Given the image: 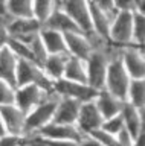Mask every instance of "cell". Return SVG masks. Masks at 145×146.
I'll use <instances>...</instances> for the list:
<instances>
[{
	"label": "cell",
	"mask_w": 145,
	"mask_h": 146,
	"mask_svg": "<svg viewBox=\"0 0 145 146\" xmlns=\"http://www.w3.org/2000/svg\"><path fill=\"white\" fill-rule=\"evenodd\" d=\"M131 78L127 72V68L122 62V55H121V47H116L113 50L110 64H108L107 70V78H106V90H108L112 94L122 100H127L128 88L131 84Z\"/></svg>",
	"instance_id": "1"
},
{
	"label": "cell",
	"mask_w": 145,
	"mask_h": 146,
	"mask_svg": "<svg viewBox=\"0 0 145 146\" xmlns=\"http://www.w3.org/2000/svg\"><path fill=\"white\" fill-rule=\"evenodd\" d=\"M115 46L108 44L104 47L95 49L90 56L86 59V66H87V84L93 87L95 90H104L106 88V78L108 64H110Z\"/></svg>",
	"instance_id": "2"
},
{
	"label": "cell",
	"mask_w": 145,
	"mask_h": 146,
	"mask_svg": "<svg viewBox=\"0 0 145 146\" xmlns=\"http://www.w3.org/2000/svg\"><path fill=\"white\" fill-rule=\"evenodd\" d=\"M38 85L47 91H53V81L44 73L38 62L31 59H19L17 62V87Z\"/></svg>",
	"instance_id": "3"
},
{
	"label": "cell",
	"mask_w": 145,
	"mask_h": 146,
	"mask_svg": "<svg viewBox=\"0 0 145 146\" xmlns=\"http://www.w3.org/2000/svg\"><path fill=\"white\" fill-rule=\"evenodd\" d=\"M58 99H60V96L57 93H51L37 108H34L31 113L26 114V134L40 132L44 126L53 120Z\"/></svg>",
	"instance_id": "4"
},
{
	"label": "cell",
	"mask_w": 145,
	"mask_h": 146,
	"mask_svg": "<svg viewBox=\"0 0 145 146\" xmlns=\"http://www.w3.org/2000/svg\"><path fill=\"white\" fill-rule=\"evenodd\" d=\"M108 41L116 47H127L133 44V12L119 11L113 17Z\"/></svg>",
	"instance_id": "5"
},
{
	"label": "cell",
	"mask_w": 145,
	"mask_h": 146,
	"mask_svg": "<svg viewBox=\"0 0 145 146\" xmlns=\"http://www.w3.org/2000/svg\"><path fill=\"white\" fill-rule=\"evenodd\" d=\"M53 91L61 98H72L80 100L81 104L95 100L98 96V90H95L89 84L69 81L66 78H61V79L53 82Z\"/></svg>",
	"instance_id": "6"
},
{
	"label": "cell",
	"mask_w": 145,
	"mask_h": 146,
	"mask_svg": "<svg viewBox=\"0 0 145 146\" xmlns=\"http://www.w3.org/2000/svg\"><path fill=\"white\" fill-rule=\"evenodd\" d=\"M58 6L74 18L75 23L80 26V29L87 36L95 34L92 27V20H90L89 0H58Z\"/></svg>",
	"instance_id": "7"
},
{
	"label": "cell",
	"mask_w": 145,
	"mask_h": 146,
	"mask_svg": "<svg viewBox=\"0 0 145 146\" xmlns=\"http://www.w3.org/2000/svg\"><path fill=\"white\" fill-rule=\"evenodd\" d=\"M51 93H55V91H47V90H44L38 85H34V84L21 85V87H17L15 88V102L14 104L23 113L28 114L34 108H37Z\"/></svg>",
	"instance_id": "8"
},
{
	"label": "cell",
	"mask_w": 145,
	"mask_h": 146,
	"mask_svg": "<svg viewBox=\"0 0 145 146\" xmlns=\"http://www.w3.org/2000/svg\"><path fill=\"white\" fill-rule=\"evenodd\" d=\"M122 62L131 79H145V52L139 46L121 47Z\"/></svg>",
	"instance_id": "9"
},
{
	"label": "cell",
	"mask_w": 145,
	"mask_h": 146,
	"mask_svg": "<svg viewBox=\"0 0 145 146\" xmlns=\"http://www.w3.org/2000/svg\"><path fill=\"white\" fill-rule=\"evenodd\" d=\"M102 122H104V117L101 111L98 110L95 100L81 104L76 126L83 131V134H92V132L101 129Z\"/></svg>",
	"instance_id": "10"
},
{
	"label": "cell",
	"mask_w": 145,
	"mask_h": 146,
	"mask_svg": "<svg viewBox=\"0 0 145 146\" xmlns=\"http://www.w3.org/2000/svg\"><path fill=\"white\" fill-rule=\"evenodd\" d=\"M43 25L40 23L35 17L32 18H8L6 23V32L8 36L11 38H19V40H26L31 35L38 34L41 31Z\"/></svg>",
	"instance_id": "11"
},
{
	"label": "cell",
	"mask_w": 145,
	"mask_h": 146,
	"mask_svg": "<svg viewBox=\"0 0 145 146\" xmlns=\"http://www.w3.org/2000/svg\"><path fill=\"white\" fill-rule=\"evenodd\" d=\"M46 139H55V140H72V141H80L83 140V131L76 125H70V123H57L51 122L46 125L41 131L38 132Z\"/></svg>",
	"instance_id": "12"
},
{
	"label": "cell",
	"mask_w": 145,
	"mask_h": 146,
	"mask_svg": "<svg viewBox=\"0 0 145 146\" xmlns=\"http://www.w3.org/2000/svg\"><path fill=\"white\" fill-rule=\"evenodd\" d=\"M0 114H2L6 131L9 134H15V135L26 134V113L21 111L15 104L0 107Z\"/></svg>",
	"instance_id": "13"
},
{
	"label": "cell",
	"mask_w": 145,
	"mask_h": 146,
	"mask_svg": "<svg viewBox=\"0 0 145 146\" xmlns=\"http://www.w3.org/2000/svg\"><path fill=\"white\" fill-rule=\"evenodd\" d=\"M64 38H66V44H67V52H69L70 56H75V58H80L86 61L90 56V53L93 52V46L84 32L64 34Z\"/></svg>",
	"instance_id": "14"
},
{
	"label": "cell",
	"mask_w": 145,
	"mask_h": 146,
	"mask_svg": "<svg viewBox=\"0 0 145 146\" xmlns=\"http://www.w3.org/2000/svg\"><path fill=\"white\" fill-rule=\"evenodd\" d=\"M81 102L72 98H61L58 99L57 110H55V116H53L52 122L57 123H70V125H76L78 120V114H80Z\"/></svg>",
	"instance_id": "15"
},
{
	"label": "cell",
	"mask_w": 145,
	"mask_h": 146,
	"mask_svg": "<svg viewBox=\"0 0 145 146\" xmlns=\"http://www.w3.org/2000/svg\"><path fill=\"white\" fill-rule=\"evenodd\" d=\"M43 27L47 29L61 32V34H70V32H83L80 29V26L75 23V20L72 18L67 12H64L60 6H57V9L53 11L49 18L43 23Z\"/></svg>",
	"instance_id": "16"
},
{
	"label": "cell",
	"mask_w": 145,
	"mask_h": 146,
	"mask_svg": "<svg viewBox=\"0 0 145 146\" xmlns=\"http://www.w3.org/2000/svg\"><path fill=\"white\" fill-rule=\"evenodd\" d=\"M95 102H96V107H98L99 111H101L102 117L108 119V117L121 114L122 105H124L125 100L116 98L115 94H112L108 90L104 88V90L98 91V96H96V99H95Z\"/></svg>",
	"instance_id": "17"
},
{
	"label": "cell",
	"mask_w": 145,
	"mask_h": 146,
	"mask_svg": "<svg viewBox=\"0 0 145 146\" xmlns=\"http://www.w3.org/2000/svg\"><path fill=\"white\" fill-rule=\"evenodd\" d=\"M17 62L19 58L8 46L0 50V79L9 82L14 87H17Z\"/></svg>",
	"instance_id": "18"
},
{
	"label": "cell",
	"mask_w": 145,
	"mask_h": 146,
	"mask_svg": "<svg viewBox=\"0 0 145 146\" xmlns=\"http://www.w3.org/2000/svg\"><path fill=\"white\" fill-rule=\"evenodd\" d=\"M70 55L69 53H51L47 55V58L44 59V62L41 64L44 73L55 82L58 79H61L64 76L66 70V64Z\"/></svg>",
	"instance_id": "19"
},
{
	"label": "cell",
	"mask_w": 145,
	"mask_h": 146,
	"mask_svg": "<svg viewBox=\"0 0 145 146\" xmlns=\"http://www.w3.org/2000/svg\"><path fill=\"white\" fill-rule=\"evenodd\" d=\"M40 35H41V40H43L44 46H46V50L49 55L51 53H69L67 52L64 34L47 29V27H41Z\"/></svg>",
	"instance_id": "20"
},
{
	"label": "cell",
	"mask_w": 145,
	"mask_h": 146,
	"mask_svg": "<svg viewBox=\"0 0 145 146\" xmlns=\"http://www.w3.org/2000/svg\"><path fill=\"white\" fill-rule=\"evenodd\" d=\"M121 116L124 119V126L125 129L130 132L131 135L138 137V132L140 129V122H142V114H140V110H138L136 107H133L130 102H124L122 105V111H121ZM136 143V141H134Z\"/></svg>",
	"instance_id": "21"
},
{
	"label": "cell",
	"mask_w": 145,
	"mask_h": 146,
	"mask_svg": "<svg viewBox=\"0 0 145 146\" xmlns=\"http://www.w3.org/2000/svg\"><path fill=\"white\" fill-rule=\"evenodd\" d=\"M63 78H66L69 81L87 84V66H86V61L75 56H69Z\"/></svg>",
	"instance_id": "22"
},
{
	"label": "cell",
	"mask_w": 145,
	"mask_h": 146,
	"mask_svg": "<svg viewBox=\"0 0 145 146\" xmlns=\"http://www.w3.org/2000/svg\"><path fill=\"white\" fill-rule=\"evenodd\" d=\"M6 15L11 18H32L34 0H8Z\"/></svg>",
	"instance_id": "23"
},
{
	"label": "cell",
	"mask_w": 145,
	"mask_h": 146,
	"mask_svg": "<svg viewBox=\"0 0 145 146\" xmlns=\"http://www.w3.org/2000/svg\"><path fill=\"white\" fill-rule=\"evenodd\" d=\"M127 102L138 110L145 108V79H133L127 94Z\"/></svg>",
	"instance_id": "24"
},
{
	"label": "cell",
	"mask_w": 145,
	"mask_h": 146,
	"mask_svg": "<svg viewBox=\"0 0 145 146\" xmlns=\"http://www.w3.org/2000/svg\"><path fill=\"white\" fill-rule=\"evenodd\" d=\"M19 40V38H17ZM21 41H25L26 44L29 46V49H31V52H32V56H34V61L35 62H38L40 66L44 62V59L47 58V50H46V46H44L43 43V40H41V35H40V32L38 34H34V35H31L29 38H26V40H21Z\"/></svg>",
	"instance_id": "25"
},
{
	"label": "cell",
	"mask_w": 145,
	"mask_h": 146,
	"mask_svg": "<svg viewBox=\"0 0 145 146\" xmlns=\"http://www.w3.org/2000/svg\"><path fill=\"white\" fill-rule=\"evenodd\" d=\"M57 6L58 0H34V17L43 25Z\"/></svg>",
	"instance_id": "26"
},
{
	"label": "cell",
	"mask_w": 145,
	"mask_h": 146,
	"mask_svg": "<svg viewBox=\"0 0 145 146\" xmlns=\"http://www.w3.org/2000/svg\"><path fill=\"white\" fill-rule=\"evenodd\" d=\"M133 44H145V14L138 11L133 12Z\"/></svg>",
	"instance_id": "27"
},
{
	"label": "cell",
	"mask_w": 145,
	"mask_h": 146,
	"mask_svg": "<svg viewBox=\"0 0 145 146\" xmlns=\"http://www.w3.org/2000/svg\"><path fill=\"white\" fill-rule=\"evenodd\" d=\"M8 47L12 50V53L15 55L19 59H31L34 61V56H32V52H31L29 46L21 40H17V38H8Z\"/></svg>",
	"instance_id": "28"
},
{
	"label": "cell",
	"mask_w": 145,
	"mask_h": 146,
	"mask_svg": "<svg viewBox=\"0 0 145 146\" xmlns=\"http://www.w3.org/2000/svg\"><path fill=\"white\" fill-rule=\"evenodd\" d=\"M101 129L106 131L107 134L118 135L122 129H124V119H122L121 114L113 116V117H108V119H104Z\"/></svg>",
	"instance_id": "29"
},
{
	"label": "cell",
	"mask_w": 145,
	"mask_h": 146,
	"mask_svg": "<svg viewBox=\"0 0 145 146\" xmlns=\"http://www.w3.org/2000/svg\"><path fill=\"white\" fill-rule=\"evenodd\" d=\"M15 88L12 84L0 79V107L11 105L15 102Z\"/></svg>",
	"instance_id": "30"
},
{
	"label": "cell",
	"mask_w": 145,
	"mask_h": 146,
	"mask_svg": "<svg viewBox=\"0 0 145 146\" xmlns=\"http://www.w3.org/2000/svg\"><path fill=\"white\" fill-rule=\"evenodd\" d=\"M87 135L95 137V139H96L98 141H101L104 146H121V143H119V140H118L116 135L107 134V132L102 131V129H98V131L92 132V134H87Z\"/></svg>",
	"instance_id": "31"
},
{
	"label": "cell",
	"mask_w": 145,
	"mask_h": 146,
	"mask_svg": "<svg viewBox=\"0 0 145 146\" xmlns=\"http://www.w3.org/2000/svg\"><path fill=\"white\" fill-rule=\"evenodd\" d=\"M95 6L99 8V9H102L104 12H107L108 15H112V17H115L118 12V9L115 6V0H90Z\"/></svg>",
	"instance_id": "32"
},
{
	"label": "cell",
	"mask_w": 145,
	"mask_h": 146,
	"mask_svg": "<svg viewBox=\"0 0 145 146\" xmlns=\"http://www.w3.org/2000/svg\"><path fill=\"white\" fill-rule=\"evenodd\" d=\"M25 135H15V134H5L0 137V146H19L23 141Z\"/></svg>",
	"instance_id": "33"
},
{
	"label": "cell",
	"mask_w": 145,
	"mask_h": 146,
	"mask_svg": "<svg viewBox=\"0 0 145 146\" xmlns=\"http://www.w3.org/2000/svg\"><path fill=\"white\" fill-rule=\"evenodd\" d=\"M115 6L118 11L134 12L136 11V0H115Z\"/></svg>",
	"instance_id": "34"
},
{
	"label": "cell",
	"mask_w": 145,
	"mask_h": 146,
	"mask_svg": "<svg viewBox=\"0 0 145 146\" xmlns=\"http://www.w3.org/2000/svg\"><path fill=\"white\" fill-rule=\"evenodd\" d=\"M44 143H46V146H80L78 141H72V140H55V139H46V137H44Z\"/></svg>",
	"instance_id": "35"
},
{
	"label": "cell",
	"mask_w": 145,
	"mask_h": 146,
	"mask_svg": "<svg viewBox=\"0 0 145 146\" xmlns=\"http://www.w3.org/2000/svg\"><path fill=\"white\" fill-rule=\"evenodd\" d=\"M80 146H104V145L101 143V141H98L95 137L86 134V135L83 137V140L80 141Z\"/></svg>",
	"instance_id": "36"
},
{
	"label": "cell",
	"mask_w": 145,
	"mask_h": 146,
	"mask_svg": "<svg viewBox=\"0 0 145 146\" xmlns=\"http://www.w3.org/2000/svg\"><path fill=\"white\" fill-rule=\"evenodd\" d=\"M8 38H9V36H8L6 27H0V50L8 44Z\"/></svg>",
	"instance_id": "37"
},
{
	"label": "cell",
	"mask_w": 145,
	"mask_h": 146,
	"mask_svg": "<svg viewBox=\"0 0 145 146\" xmlns=\"http://www.w3.org/2000/svg\"><path fill=\"white\" fill-rule=\"evenodd\" d=\"M6 2L8 0H0V15L8 17L6 15Z\"/></svg>",
	"instance_id": "38"
},
{
	"label": "cell",
	"mask_w": 145,
	"mask_h": 146,
	"mask_svg": "<svg viewBox=\"0 0 145 146\" xmlns=\"http://www.w3.org/2000/svg\"><path fill=\"white\" fill-rule=\"evenodd\" d=\"M5 134H8V131H6V126H5V122H3L2 114H0V137L5 135Z\"/></svg>",
	"instance_id": "39"
},
{
	"label": "cell",
	"mask_w": 145,
	"mask_h": 146,
	"mask_svg": "<svg viewBox=\"0 0 145 146\" xmlns=\"http://www.w3.org/2000/svg\"><path fill=\"white\" fill-rule=\"evenodd\" d=\"M19 146H26V143H25V137H23V141H21V143H20Z\"/></svg>",
	"instance_id": "40"
},
{
	"label": "cell",
	"mask_w": 145,
	"mask_h": 146,
	"mask_svg": "<svg viewBox=\"0 0 145 146\" xmlns=\"http://www.w3.org/2000/svg\"><path fill=\"white\" fill-rule=\"evenodd\" d=\"M139 47H140V49H142L144 52H145V44H142V46H139Z\"/></svg>",
	"instance_id": "41"
},
{
	"label": "cell",
	"mask_w": 145,
	"mask_h": 146,
	"mask_svg": "<svg viewBox=\"0 0 145 146\" xmlns=\"http://www.w3.org/2000/svg\"><path fill=\"white\" fill-rule=\"evenodd\" d=\"M136 2H138V0H136Z\"/></svg>",
	"instance_id": "42"
}]
</instances>
